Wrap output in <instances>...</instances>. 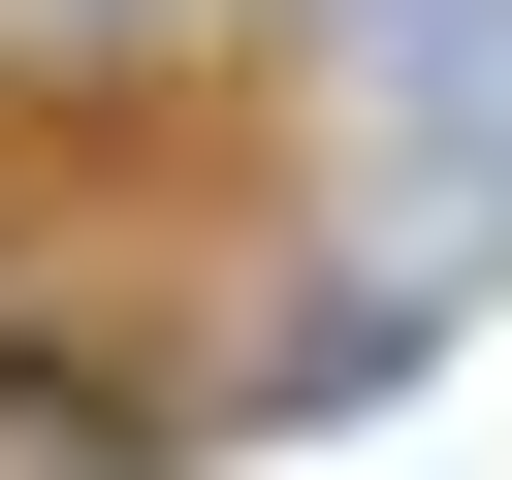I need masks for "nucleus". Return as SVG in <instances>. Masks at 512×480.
<instances>
[{
	"label": "nucleus",
	"instance_id": "obj_1",
	"mask_svg": "<svg viewBox=\"0 0 512 480\" xmlns=\"http://www.w3.org/2000/svg\"><path fill=\"white\" fill-rule=\"evenodd\" d=\"M64 32H128V0H64Z\"/></svg>",
	"mask_w": 512,
	"mask_h": 480
}]
</instances>
